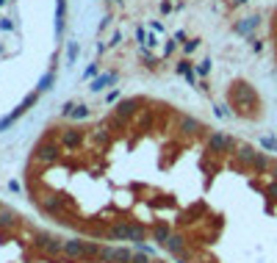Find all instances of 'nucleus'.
I'll list each match as a JSON object with an SVG mask.
<instances>
[{"mask_svg":"<svg viewBox=\"0 0 277 263\" xmlns=\"http://www.w3.org/2000/svg\"><path fill=\"white\" fill-rule=\"evenodd\" d=\"M133 246L169 263H277V152L211 125L164 169Z\"/></svg>","mask_w":277,"mask_h":263,"instance_id":"f257e3e1","label":"nucleus"},{"mask_svg":"<svg viewBox=\"0 0 277 263\" xmlns=\"http://www.w3.org/2000/svg\"><path fill=\"white\" fill-rule=\"evenodd\" d=\"M150 250L97 244L0 200V263H150Z\"/></svg>","mask_w":277,"mask_h":263,"instance_id":"f03ea898","label":"nucleus"},{"mask_svg":"<svg viewBox=\"0 0 277 263\" xmlns=\"http://www.w3.org/2000/svg\"><path fill=\"white\" fill-rule=\"evenodd\" d=\"M150 263H169V260H166V258H161V255H158V252H152Z\"/></svg>","mask_w":277,"mask_h":263,"instance_id":"7ed1b4c3","label":"nucleus"}]
</instances>
